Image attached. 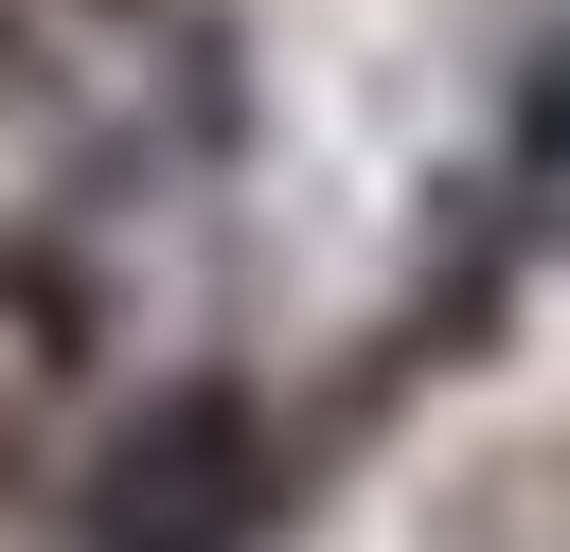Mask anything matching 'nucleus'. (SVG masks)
<instances>
[{
	"instance_id": "nucleus-1",
	"label": "nucleus",
	"mask_w": 570,
	"mask_h": 552,
	"mask_svg": "<svg viewBox=\"0 0 570 552\" xmlns=\"http://www.w3.org/2000/svg\"><path fill=\"white\" fill-rule=\"evenodd\" d=\"M285 516H303L285 427H267L232 374H178V392H142V410L89 445L53 552H267Z\"/></svg>"
}]
</instances>
